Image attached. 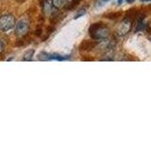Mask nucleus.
Wrapping results in <instances>:
<instances>
[{"label":"nucleus","instance_id":"obj_1","mask_svg":"<svg viewBox=\"0 0 151 142\" xmlns=\"http://www.w3.org/2000/svg\"><path fill=\"white\" fill-rule=\"evenodd\" d=\"M89 35L92 39L97 42L104 41L108 39V37L111 35V30L107 26V24L103 22H94L89 26L88 28Z\"/></svg>","mask_w":151,"mask_h":142},{"label":"nucleus","instance_id":"obj_2","mask_svg":"<svg viewBox=\"0 0 151 142\" xmlns=\"http://www.w3.org/2000/svg\"><path fill=\"white\" fill-rule=\"evenodd\" d=\"M16 19L14 15L11 13H5L0 16V30L1 31H9L15 27Z\"/></svg>","mask_w":151,"mask_h":142},{"label":"nucleus","instance_id":"obj_3","mask_svg":"<svg viewBox=\"0 0 151 142\" xmlns=\"http://www.w3.org/2000/svg\"><path fill=\"white\" fill-rule=\"evenodd\" d=\"M133 20L127 18V17H123L121 23L118 25L116 28V34L119 37H124L126 36L127 33H129L131 30L132 26H133Z\"/></svg>","mask_w":151,"mask_h":142},{"label":"nucleus","instance_id":"obj_4","mask_svg":"<svg viewBox=\"0 0 151 142\" xmlns=\"http://www.w3.org/2000/svg\"><path fill=\"white\" fill-rule=\"evenodd\" d=\"M15 34L17 36L23 37L27 35L28 31H29V28H30V24L28 22L27 19L23 18L21 20H19L15 24Z\"/></svg>","mask_w":151,"mask_h":142},{"label":"nucleus","instance_id":"obj_5","mask_svg":"<svg viewBox=\"0 0 151 142\" xmlns=\"http://www.w3.org/2000/svg\"><path fill=\"white\" fill-rule=\"evenodd\" d=\"M98 45V42L93 40V39H85L80 42L78 46V50L79 52H87L90 50L94 49Z\"/></svg>","mask_w":151,"mask_h":142},{"label":"nucleus","instance_id":"obj_6","mask_svg":"<svg viewBox=\"0 0 151 142\" xmlns=\"http://www.w3.org/2000/svg\"><path fill=\"white\" fill-rule=\"evenodd\" d=\"M71 0H51L52 6L55 9H63L67 7V5L70 3Z\"/></svg>","mask_w":151,"mask_h":142},{"label":"nucleus","instance_id":"obj_7","mask_svg":"<svg viewBox=\"0 0 151 142\" xmlns=\"http://www.w3.org/2000/svg\"><path fill=\"white\" fill-rule=\"evenodd\" d=\"M123 15V12L121 11H117V12H111L104 14V17L106 19H109V20H117V19L121 18Z\"/></svg>","mask_w":151,"mask_h":142},{"label":"nucleus","instance_id":"obj_8","mask_svg":"<svg viewBox=\"0 0 151 142\" xmlns=\"http://www.w3.org/2000/svg\"><path fill=\"white\" fill-rule=\"evenodd\" d=\"M139 11H140L139 8H136V7L135 8H131V9H129V11L126 12L125 17L129 18V19H131V20H133V22H134V20H135V18L137 16V14H138Z\"/></svg>","mask_w":151,"mask_h":142},{"label":"nucleus","instance_id":"obj_9","mask_svg":"<svg viewBox=\"0 0 151 142\" xmlns=\"http://www.w3.org/2000/svg\"><path fill=\"white\" fill-rule=\"evenodd\" d=\"M34 53H35V50L34 49H28L27 51H26V53L24 54L23 58H22V61L24 62H29L32 60L33 56H34Z\"/></svg>","mask_w":151,"mask_h":142},{"label":"nucleus","instance_id":"obj_10","mask_svg":"<svg viewBox=\"0 0 151 142\" xmlns=\"http://www.w3.org/2000/svg\"><path fill=\"white\" fill-rule=\"evenodd\" d=\"M54 30H55V26H53V25H50L49 26H47L46 27V28H45V35H44V37H42V41H45L47 38H48L52 33H53V31H54Z\"/></svg>","mask_w":151,"mask_h":142},{"label":"nucleus","instance_id":"obj_11","mask_svg":"<svg viewBox=\"0 0 151 142\" xmlns=\"http://www.w3.org/2000/svg\"><path fill=\"white\" fill-rule=\"evenodd\" d=\"M80 1H81V0H71L70 3L67 5V7H66L64 9H66V11H73V9H75L78 6Z\"/></svg>","mask_w":151,"mask_h":142},{"label":"nucleus","instance_id":"obj_12","mask_svg":"<svg viewBox=\"0 0 151 142\" xmlns=\"http://www.w3.org/2000/svg\"><path fill=\"white\" fill-rule=\"evenodd\" d=\"M86 13V8H83V9H80L79 11L78 12V13L76 14L75 15V19H78V18H79L80 16H82V15H84V14Z\"/></svg>","mask_w":151,"mask_h":142},{"label":"nucleus","instance_id":"obj_13","mask_svg":"<svg viewBox=\"0 0 151 142\" xmlns=\"http://www.w3.org/2000/svg\"><path fill=\"white\" fill-rule=\"evenodd\" d=\"M34 35L37 36V37H41L42 35V28L41 27H37L36 28V30H34Z\"/></svg>","mask_w":151,"mask_h":142},{"label":"nucleus","instance_id":"obj_14","mask_svg":"<svg viewBox=\"0 0 151 142\" xmlns=\"http://www.w3.org/2000/svg\"><path fill=\"white\" fill-rule=\"evenodd\" d=\"M5 50V44L2 40H0V55H1Z\"/></svg>","mask_w":151,"mask_h":142},{"label":"nucleus","instance_id":"obj_15","mask_svg":"<svg viewBox=\"0 0 151 142\" xmlns=\"http://www.w3.org/2000/svg\"><path fill=\"white\" fill-rule=\"evenodd\" d=\"M46 1H48V0H39V1H38V2H39V5L42 7V5H44Z\"/></svg>","mask_w":151,"mask_h":142},{"label":"nucleus","instance_id":"obj_16","mask_svg":"<svg viewBox=\"0 0 151 142\" xmlns=\"http://www.w3.org/2000/svg\"><path fill=\"white\" fill-rule=\"evenodd\" d=\"M16 3H18V4H23V3H25L27 0H14Z\"/></svg>","mask_w":151,"mask_h":142},{"label":"nucleus","instance_id":"obj_17","mask_svg":"<svg viewBox=\"0 0 151 142\" xmlns=\"http://www.w3.org/2000/svg\"><path fill=\"white\" fill-rule=\"evenodd\" d=\"M108 1H109V0H99L98 5H102V4H104V3H107Z\"/></svg>","mask_w":151,"mask_h":142},{"label":"nucleus","instance_id":"obj_18","mask_svg":"<svg viewBox=\"0 0 151 142\" xmlns=\"http://www.w3.org/2000/svg\"><path fill=\"white\" fill-rule=\"evenodd\" d=\"M132 1H133V0H127V2L129 3H132Z\"/></svg>","mask_w":151,"mask_h":142}]
</instances>
